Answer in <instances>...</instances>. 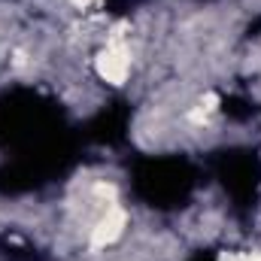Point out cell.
<instances>
[{
    "label": "cell",
    "instance_id": "obj_1",
    "mask_svg": "<svg viewBox=\"0 0 261 261\" xmlns=\"http://www.w3.org/2000/svg\"><path fill=\"white\" fill-rule=\"evenodd\" d=\"M97 70H100V76L103 79H110V82H122L125 76H128V52L125 49H107L103 55H100V61H97Z\"/></svg>",
    "mask_w": 261,
    "mask_h": 261
},
{
    "label": "cell",
    "instance_id": "obj_2",
    "mask_svg": "<svg viewBox=\"0 0 261 261\" xmlns=\"http://www.w3.org/2000/svg\"><path fill=\"white\" fill-rule=\"evenodd\" d=\"M122 228H125V213H122V210H113V213H107V216L100 219V225L94 228L91 243H94V246H107V243H113V240L122 234Z\"/></svg>",
    "mask_w": 261,
    "mask_h": 261
},
{
    "label": "cell",
    "instance_id": "obj_3",
    "mask_svg": "<svg viewBox=\"0 0 261 261\" xmlns=\"http://www.w3.org/2000/svg\"><path fill=\"white\" fill-rule=\"evenodd\" d=\"M76 3H88V0H76Z\"/></svg>",
    "mask_w": 261,
    "mask_h": 261
}]
</instances>
